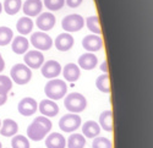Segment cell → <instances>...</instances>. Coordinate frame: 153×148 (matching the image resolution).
Masks as SVG:
<instances>
[{"instance_id": "obj_9", "label": "cell", "mask_w": 153, "mask_h": 148, "mask_svg": "<svg viewBox=\"0 0 153 148\" xmlns=\"http://www.w3.org/2000/svg\"><path fill=\"white\" fill-rule=\"evenodd\" d=\"M25 65L30 69H39L44 63V55L39 50H31L26 52L23 56Z\"/></svg>"}, {"instance_id": "obj_28", "label": "cell", "mask_w": 153, "mask_h": 148, "mask_svg": "<svg viewBox=\"0 0 153 148\" xmlns=\"http://www.w3.org/2000/svg\"><path fill=\"white\" fill-rule=\"evenodd\" d=\"M14 39V32L11 28L1 26L0 27V47H5Z\"/></svg>"}, {"instance_id": "obj_25", "label": "cell", "mask_w": 153, "mask_h": 148, "mask_svg": "<svg viewBox=\"0 0 153 148\" xmlns=\"http://www.w3.org/2000/svg\"><path fill=\"white\" fill-rule=\"evenodd\" d=\"M86 144V138L81 133H72L68 138L69 148H83Z\"/></svg>"}, {"instance_id": "obj_30", "label": "cell", "mask_w": 153, "mask_h": 148, "mask_svg": "<svg viewBox=\"0 0 153 148\" xmlns=\"http://www.w3.org/2000/svg\"><path fill=\"white\" fill-rule=\"evenodd\" d=\"M12 88V81L9 76L0 75V94H6Z\"/></svg>"}, {"instance_id": "obj_29", "label": "cell", "mask_w": 153, "mask_h": 148, "mask_svg": "<svg viewBox=\"0 0 153 148\" xmlns=\"http://www.w3.org/2000/svg\"><path fill=\"white\" fill-rule=\"evenodd\" d=\"M11 147L12 148H30V141L27 137L22 135H16L11 140Z\"/></svg>"}, {"instance_id": "obj_16", "label": "cell", "mask_w": 153, "mask_h": 148, "mask_svg": "<svg viewBox=\"0 0 153 148\" xmlns=\"http://www.w3.org/2000/svg\"><path fill=\"white\" fill-rule=\"evenodd\" d=\"M45 146L47 148H65L66 140L59 132H52L45 136Z\"/></svg>"}, {"instance_id": "obj_4", "label": "cell", "mask_w": 153, "mask_h": 148, "mask_svg": "<svg viewBox=\"0 0 153 148\" xmlns=\"http://www.w3.org/2000/svg\"><path fill=\"white\" fill-rule=\"evenodd\" d=\"M10 76L11 81L17 84H27L32 78V71L25 64H16L11 67Z\"/></svg>"}, {"instance_id": "obj_34", "label": "cell", "mask_w": 153, "mask_h": 148, "mask_svg": "<svg viewBox=\"0 0 153 148\" xmlns=\"http://www.w3.org/2000/svg\"><path fill=\"white\" fill-rule=\"evenodd\" d=\"M99 67H100V70L103 71L104 73H108V71H109V70H108V64H107V61H103V63L100 64V66H99Z\"/></svg>"}, {"instance_id": "obj_38", "label": "cell", "mask_w": 153, "mask_h": 148, "mask_svg": "<svg viewBox=\"0 0 153 148\" xmlns=\"http://www.w3.org/2000/svg\"><path fill=\"white\" fill-rule=\"evenodd\" d=\"M0 126H1V120H0Z\"/></svg>"}, {"instance_id": "obj_26", "label": "cell", "mask_w": 153, "mask_h": 148, "mask_svg": "<svg viewBox=\"0 0 153 148\" xmlns=\"http://www.w3.org/2000/svg\"><path fill=\"white\" fill-rule=\"evenodd\" d=\"M96 87L103 93H110V78L108 73H103V75L97 77Z\"/></svg>"}, {"instance_id": "obj_1", "label": "cell", "mask_w": 153, "mask_h": 148, "mask_svg": "<svg viewBox=\"0 0 153 148\" xmlns=\"http://www.w3.org/2000/svg\"><path fill=\"white\" fill-rule=\"evenodd\" d=\"M52 127H53V124L49 120V118H45L43 115L37 116L31 122V125L27 127V136L32 141H36V142L41 141L45 138V136L50 132Z\"/></svg>"}, {"instance_id": "obj_32", "label": "cell", "mask_w": 153, "mask_h": 148, "mask_svg": "<svg viewBox=\"0 0 153 148\" xmlns=\"http://www.w3.org/2000/svg\"><path fill=\"white\" fill-rule=\"evenodd\" d=\"M44 6L50 11H58L64 7L65 0H44Z\"/></svg>"}, {"instance_id": "obj_36", "label": "cell", "mask_w": 153, "mask_h": 148, "mask_svg": "<svg viewBox=\"0 0 153 148\" xmlns=\"http://www.w3.org/2000/svg\"><path fill=\"white\" fill-rule=\"evenodd\" d=\"M4 69H5V61H4L3 56H1V54H0V72H3Z\"/></svg>"}, {"instance_id": "obj_19", "label": "cell", "mask_w": 153, "mask_h": 148, "mask_svg": "<svg viewBox=\"0 0 153 148\" xmlns=\"http://www.w3.org/2000/svg\"><path fill=\"white\" fill-rule=\"evenodd\" d=\"M28 47H30V41L23 36H19L11 41L12 52L17 55H22L26 52H28Z\"/></svg>"}, {"instance_id": "obj_5", "label": "cell", "mask_w": 153, "mask_h": 148, "mask_svg": "<svg viewBox=\"0 0 153 148\" xmlns=\"http://www.w3.org/2000/svg\"><path fill=\"white\" fill-rule=\"evenodd\" d=\"M85 26V18L79 14H71L62 18L61 27L62 30L70 33V32H77L82 30Z\"/></svg>"}, {"instance_id": "obj_7", "label": "cell", "mask_w": 153, "mask_h": 148, "mask_svg": "<svg viewBox=\"0 0 153 148\" xmlns=\"http://www.w3.org/2000/svg\"><path fill=\"white\" fill-rule=\"evenodd\" d=\"M81 116L77 114L69 113L59 120V127L64 132H74L81 126Z\"/></svg>"}, {"instance_id": "obj_24", "label": "cell", "mask_w": 153, "mask_h": 148, "mask_svg": "<svg viewBox=\"0 0 153 148\" xmlns=\"http://www.w3.org/2000/svg\"><path fill=\"white\" fill-rule=\"evenodd\" d=\"M21 5H22L21 0H4L3 10L6 12L7 15L14 16L21 10Z\"/></svg>"}, {"instance_id": "obj_18", "label": "cell", "mask_w": 153, "mask_h": 148, "mask_svg": "<svg viewBox=\"0 0 153 148\" xmlns=\"http://www.w3.org/2000/svg\"><path fill=\"white\" fill-rule=\"evenodd\" d=\"M77 63H79L77 66L83 70H93L98 65V58L93 53H85L80 55Z\"/></svg>"}, {"instance_id": "obj_33", "label": "cell", "mask_w": 153, "mask_h": 148, "mask_svg": "<svg viewBox=\"0 0 153 148\" xmlns=\"http://www.w3.org/2000/svg\"><path fill=\"white\" fill-rule=\"evenodd\" d=\"M82 1H83V0H65V4H66L69 7L75 9V7H79V6L82 4Z\"/></svg>"}, {"instance_id": "obj_13", "label": "cell", "mask_w": 153, "mask_h": 148, "mask_svg": "<svg viewBox=\"0 0 153 148\" xmlns=\"http://www.w3.org/2000/svg\"><path fill=\"white\" fill-rule=\"evenodd\" d=\"M53 43L55 44V48L58 49L59 52H68L74 47L75 39H74V37L70 33L64 32V33H60L56 37V39L53 41Z\"/></svg>"}, {"instance_id": "obj_31", "label": "cell", "mask_w": 153, "mask_h": 148, "mask_svg": "<svg viewBox=\"0 0 153 148\" xmlns=\"http://www.w3.org/2000/svg\"><path fill=\"white\" fill-rule=\"evenodd\" d=\"M92 148H113V143L109 138L107 137H102V136H97L93 140L92 143Z\"/></svg>"}, {"instance_id": "obj_10", "label": "cell", "mask_w": 153, "mask_h": 148, "mask_svg": "<svg viewBox=\"0 0 153 148\" xmlns=\"http://www.w3.org/2000/svg\"><path fill=\"white\" fill-rule=\"evenodd\" d=\"M62 67L61 65L55 60H49V61H45L43 63V65L41 66V72L42 75L45 77V78H49V80H53V78H56L60 72H61Z\"/></svg>"}, {"instance_id": "obj_27", "label": "cell", "mask_w": 153, "mask_h": 148, "mask_svg": "<svg viewBox=\"0 0 153 148\" xmlns=\"http://www.w3.org/2000/svg\"><path fill=\"white\" fill-rule=\"evenodd\" d=\"M85 23L87 28L91 32H93V34H102V28H100V23H99V18L98 16H90L85 20Z\"/></svg>"}, {"instance_id": "obj_12", "label": "cell", "mask_w": 153, "mask_h": 148, "mask_svg": "<svg viewBox=\"0 0 153 148\" xmlns=\"http://www.w3.org/2000/svg\"><path fill=\"white\" fill-rule=\"evenodd\" d=\"M55 21H56L55 16L52 12H42V14L37 16L36 24L42 32H47V31H50L55 26Z\"/></svg>"}, {"instance_id": "obj_20", "label": "cell", "mask_w": 153, "mask_h": 148, "mask_svg": "<svg viewBox=\"0 0 153 148\" xmlns=\"http://www.w3.org/2000/svg\"><path fill=\"white\" fill-rule=\"evenodd\" d=\"M100 126L98 125V122L93 120H88L82 125V135L87 138H96L99 136L100 133Z\"/></svg>"}, {"instance_id": "obj_39", "label": "cell", "mask_w": 153, "mask_h": 148, "mask_svg": "<svg viewBox=\"0 0 153 148\" xmlns=\"http://www.w3.org/2000/svg\"><path fill=\"white\" fill-rule=\"evenodd\" d=\"M0 148H1V142H0Z\"/></svg>"}, {"instance_id": "obj_6", "label": "cell", "mask_w": 153, "mask_h": 148, "mask_svg": "<svg viewBox=\"0 0 153 148\" xmlns=\"http://www.w3.org/2000/svg\"><path fill=\"white\" fill-rule=\"evenodd\" d=\"M31 44L37 50L45 52L53 47V39L45 32H34L31 36Z\"/></svg>"}, {"instance_id": "obj_15", "label": "cell", "mask_w": 153, "mask_h": 148, "mask_svg": "<svg viewBox=\"0 0 153 148\" xmlns=\"http://www.w3.org/2000/svg\"><path fill=\"white\" fill-rule=\"evenodd\" d=\"M38 109L45 118H54L59 114V107L54 101L44 99L38 104Z\"/></svg>"}, {"instance_id": "obj_17", "label": "cell", "mask_w": 153, "mask_h": 148, "mask_svg": "<svg viewBox=\"0 0 153 148\" xmlns=\"http://www.w3.org/2000/svg\"><path fill=\"white\" fill-rule=\"evenodd\" d=\"M61 72H62L64 78L69 82H76L81 76L80 67L77 66V64H74V63L66 64L64 66V69L61 70Z\"/></svg>"}, {"instance_id": "obj_8", "label": "cell", "mask_w": 153, "mask_h": 148, "mask_svg": "<svg viewBox=\"0 0 153 148\" xmlns=\"http://www.w3.org/2000/svg\"><path fill=\"white\" fill-rule=\"evenodd\" d=\"M103 45H104L103 38L98 34H88L82 39V47L88 53L98 52L103 48Z\"/></svg>"}, {"instance_id": "obj_22", "label": "cell", "mask_w": 153, "mask_h": 148, "mask_svg": "<svg viewBox=\"0 0 153 148\" xmlns=\"http://www.w3.org/2000/svg\"><path fill=\"white\" fill-rule=\"evenodd\" d=\"M33 26H34V23L32 21L31 17H27V16H25V17H21L17 23H16V30L17 32L20 33V36H26V34H30L33 30Z\"/></svg>"}, {"instance_id": "obj_2", "label": "cell", "mask_w": 153, "mask_h": 148, "mask_svg": "<svg viewBox=\"0 0 153 148\" xmlns=\"http://www.w3.org/2000/svg\"><path fill=\"white\" fill-rule=\"evenodd\" d=\"M45 95L50 101H59L64 98L68 93V84L65 81H61L59 78L50 80L44 87Z\"/></svg>"}, {"instance_id": "obj_14", "label": "cell", "mask_w": 153, "mask_h": 148, "mask_svg": "<svg viewBox=\"0 0 153 148\" xmlns=\"http://www.w3.org/2000/svg\"><path fill=\"white\" fill-rule=\"evenodd\" d=\"M43 1L41 0H26L23 3L22 10L27 17H36L42 12Z\"/></svg>"}, {"instance_id": "obj_35", "label": "cell", "mask_w": 153, "mask_h": 148, "mask_svg": "<svg viewBox=\"0 0 153 148\" xmlns=\"http://www.w3.org/2000/svg\"><path fill=\"white\" fill-rule=\"evenodd\" d=\"M7 101V95L6 94H0V107L4 105Z\"/></svg>"}, {"instance_id": "obj_23", "label": "cell", "mask_w": 153, "mask_h": 148, "mask_svg": "<svg viewBox=\"0 0 153 148\" xmlns=\"http://www.w3.org/2000/svg\"><path fill=\"white\" fill-rule=\"evenodd\" d=\"M98 125L104 131L113 132L114 124H113V112L111 110H104V112L99 115V124Z\"/></svg>"}, {"instance_id": "obj_3", "label": "cell", "mask_w": 153, "mask_h": 148, "mask_svg": "<svg viewBox=\"0 0 153 148\" xmlns=\"http://www.w3.org/2000/svg\"><path fill=\"white\" fill-rule=\"evenodd\" d=\"M64 105H65L66 110H69L72 114H79L86 109L87 107V101L85 95L77 92H72L68 94L64 99Z\"/></svg>"}, {"instance_id": "obj_11", "label": "cell", "mask_w": 153, "mask_h": 148, "mask_svg": "<svg viewBox=\"0 0 153 148\" xmlns=\"http://www.w3.org/2000/svg\"><path fill=\"white\" fill-rule=\"evenodd\" d=\"M38 109V103L36 102V99L31 97H26L21 99L19 102V105H17V110L19 113L23 116H31L33 115Z\"/></svg>"}, {"instance_id": "obj_37", "label": "cell", "mask_w": 153, "mask_h": 148, "mask_svg": "<svg viewBox=\"0 0 153 148\" xmlns=\"http://www.w3.org/2000/svg\"><path fill=\"white\" fill-rule=\"evenodd\" d=\"M1 11H3V5H1V3H0V14H1Z\"/></svg>"}, {"instance_id": "obj_21", "label": "cell", "mask_w": 153, "mask_h": 148, "mask_svg": "<svg viewBox=\"0 0 153 148\" xmlns=\"http://www.w3.org/2000/svg\"><path fill=\"white\" fill-rule=\"evenodd\" d=\"M19 131V125L17 122L11 120V119H5L3 121L1 126H0V133L1 136L4 137H11V136H15Z\"/></svg>"}]
</instances>
